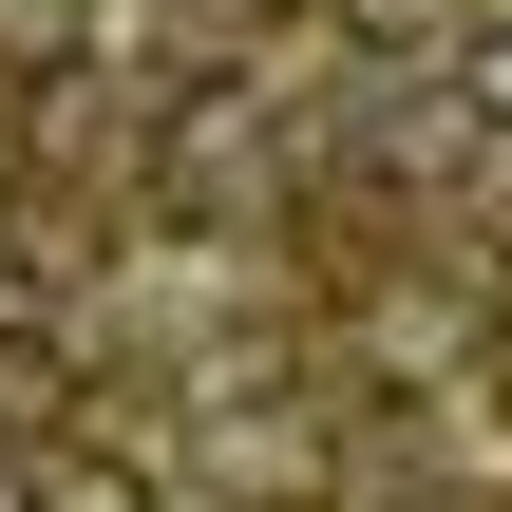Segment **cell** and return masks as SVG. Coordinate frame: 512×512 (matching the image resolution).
I'll return each mask as SVG.
<instances>
[{
	"label": "cell",
	"instance_id": "6da1fadb",
	"mask_svg": "<svg viewBox=\"0 0 512 512\" xmlns=\"http://www.w3.org/2000/svg\"><path fill=\"white\" fill-rule=\"evenodd\" d=\"M57 512H152V494H133V475L95 456V475H57Z\"/></svg>",
	"mask_w": 512,
	"mask_h": 512
},
{
	"label": "cell",
	"instance_id": "7a4b0ae2",
	"mask_svg": "<svg viewBox=\"0 0 512 512\" xmlns=\"http://www.w3.org/2000/svg\"><path fill=\"white\" fill-rule=\"evenodd\" d=\"M475 114H494V133H512V19H494V38H475Z\"/></svg>",
	"mask_w": 512,
	"mask_h": 512
}]
</instances>
